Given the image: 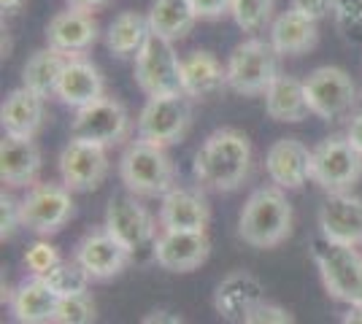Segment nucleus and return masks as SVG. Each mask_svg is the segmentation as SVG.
<instances>
[{
  "label": "nucleus",
  "instance_id": "c03bdc74",
  "mask_svg": "<svg viewBox=\"0 0 362 324\" xmlns=\"http://www.w3.org/2000/svg\"><path fill=\"white\" fill-rule=\"evenodd\" d=\"M341 324H362V303L360 306H349L346 313L341 316Z\"/></svg>",
  "mask_w": 362,
  "mask_h": 324
},
{
  "label": "nucleus",
  "instance_id": "6ab92c4d",
  "mask_svg": "<svg viewBox=\"0 0 362 324\" xmlns=\"http://www.w3.org/2000/svg\"><path fill=\"white\" fill-rule=\"evenodd\" d=\"M311 152L298 138L273 140L265 152V173L271 184L281 186L284 192L300 189L311 181Z\"/></svg>",
  "mask_w": 362,
  "mask_h": 324
},
{
  "label": "nucleus",
  "instance_id": "a211bd4d",
  "mask_svg": "<svg viewBox=\"0 0 362 324\" xmlns=\"http://www.w3.org/2000/svg\"><path fill=\"white\" fill-rule=\"evenodd\" d=\"M151 254H154V263L168 273H192L209 260L211 241L206 232L160 230Z\"/></svg>",
  "mask_w": 362,
  "mask_h": 324
},
{
  "label": "nucleus",
  "instance_id": "79ce46f5",
  "mask_svg": "<svg viewBox=\"0 0 362 324\" xmlns=\"http://www.w3.org/2000/svg\"><path fill=\"white\" fill-rule=\"evenodd\" d=\"M71 8H78V11H98V8H106L111 0H65Z\"/></svg>",
  "mask_w": 362,
  "mask_h": 324
},
{
  "label": "nucleus",
  "instance_id": "7c9ffc66",
  "mask_svg": "<svg viewBox=\"0 0 362 324\" xmlns=\"http://www.w3.org/2000/svg\"><path fill=\"white\" fill-rule=\"evenodd\" d=\"M49 284V289L57 297H74V294L90 292L92 278L84 273V268L76 260H60L46 276H41Z\"/></svg>",
  "mask_w": 362,
  "mask_h": 324
},
{
  "label": "nucleus",
  "instance_id": "f8f14e48",
  "mask_svg": "<svg viewBox=\"0 0 362 324\" xmlns=\"http://www.w3.org/2000/svg\"><path fill=\"white\" fill-rule=\"evenodd\" d=\"M133 73L138 90L146 97L181 92V57L176 54V47L165 38H146L144 49L133 60Z\"/></svg>",
  "mask_w": 362,
  "mask_h": 324
},
{
  "label": "nucleus",
  "instance_id": "c9c22d12",
  "mask_svg": "<svg viewBox=\"0 0 362 324\" xmlns=\"http://www.w3.org/2000/svg\"><path fill=\"white\" fill-rule=\"evenodd\" d=\"M22 230V216H19V200L11 192L3 189L0 195V241H11L16 232Z\"/></svg>",
  "mask_w": 362,
  "mask_h": 324
},
{
  "label": "nucleus",
  "instance_id": "f3484780",
  "mask_svg": "<svg viewBox=\"0 0 362 324\" xmlns=\"http://www.w3.org/2000/svg\"><path fill=\"white\" fill-rule=\"evenodd\" d=\"M319 235L330 244L362 246V198L354 192L327 195L317 214Z\"/></svg>",
  "mask_w": 362,
  "mask_h": 324
},
{
  "label": "nucleus",
  "instance_id": "4be33fe9",
  "mask_svg": "<svg viewBox=\"0 0 362 324\" xmlns=\"http://www.w3.org/2000/svg\"><path fill=\"white\" fill-rule=\"evenodd\" d=\"M106 95V78L100 73V68L84 54V57H68L62 68L60 84H57V100L62 106L78 108L90 106L95 100H100Z\"/></svg>",
  "mask_w": 362,
  "mask_h": 324
},
{
  "label": "nucleus",
  "instance_id": "39448f33",
  "mask_svg": "<svg viewBox=\"0 0 362 324\" xmlns=\"http://www.w3.org/2000/svg\"><path fill=\"white\" fill-rule=\"evenodd\" d=\"M314 263H317L319 278L325 284V292L332 300L360 306L362 303V248L330 244L325 238L314 241L311 246Z\"/></svg>",
  "mask_w": 362,
  "mask_h": 324
},
{
  "label": "nucleus",
  "instance_id": "9d476101",
  "mask_svg": "<svg viewBox=\"0 0 362 324\" xmlns=\"http://www.w3.org/2000/svg\"><path fill=\"white\" fill-rule=\"evenodd\" d=\"M130 133H133L130 111L124 108L122 100L111 97V95H103L100 100L74 111L71 138L92 140L103 149H111V146L124 143L130 138Z\"/></svg>",
  "mask_w": 362,
  "mask_h": 324
},
{
  "label": "nucleus",
  "instance_id": "aec40b11",
  "mask_svg": "<svg viewBox=\"0 0 362 324\" xmlns=\"http://www.w3.org/2000/svg\"><path fill=\"white\" fill-rule=\"evenodd\" d=\"M265 300L262 281L249 270H233L227 273L216 289H214V311L225 322L241 324L249 311H255Z\"/></svg>",
  "mask_w": 362,
  "mask_h": 324
},
{
  "label": "nucleus",
  "instance_id": "2eb2a0df",
  "mask_svg": "<svg viewBox=\"0 0 362 324\" xmlns=\"http://www.w3.org/2000/svg\"><path fill=\"white\" fill-rule=\"evenodd\" d=\"M160 230L176 232H206L211 222V205L200 186L176 184L165 198H160L157 211Z\"/></svg>",
  "mask_w": 362,
  "mask_h": 324
},
{
  "label": "nucleus",
  "instance_id": "7ed1b4c3",
  "mask_svg": "<svg viewBox=\"0 0 362 324\" xmlns=\"http://www.w3.org/2000/svg\"><path fill=\"white\" fill-rule=\"evenodd\" d=\"M119 179L124 192L136 198H165L179 184V173L168 149L151 146L141 138L124 146L119 157Z\"/></svg>",
  "mask_w": 362,
  "mask_h": 324
},
{
  "label": "nucleus",
  "instance_id": "37998d69",
  "mask_svg": "<svg viewBox=\"0 0 362 324\" xmlns=\"http://www.w3.org/2000/svg\"><path fill=\"white\" fill-rule=\"evenodd\" d=\"M25 3L28 0H0V11H3V16H14L25 8Z\"/></svg>",
  "mask_w": 362,
  "mask_h": 324
},
{
  "label": "nucleus",
  "instance_id": "4c0bfd02",
  "mask_svg": "<svg viewBox=\"0 0 362 324\" xmlns=\"http://www.w3.org/2000/svg\"><path fill=\"white\" fill-rule=\"evenodd\" d=\"M289 8L319 25L322 19H327V16H330L332 0H289Z\"/></svg>",
  "mask_w": 362,
  "mask_h": 324
},
{
  "label": "nucleus",
  "instance_id": "2f4dec72",
  "mask_svg": "<svg viewBox=\"0 0 362 324\" xmlns=\"http://www.w3.org/2000/svg\"><path fill=\"white\" fill-rule=\"evenodd\" d=\"M276 0H233L230 16L243 32H259L271 28L276 19Z\"/></svg>",
  "mask_w": 362,
  "mask_h": 324
},
{
  "label": "nucleus",
  "instance_id": "a19ab883",
  "mask_svg": "<svg viewBox=\"0 0 362 324\" xmlns=\"http://www.w3.org/2000/svg\"><path fill=\"white\" fill-rule=\"evenodd\" d=\"M141 324H184L176 316V313H170V311H163V308H157V311H151V313H146L144 316V322Z\"/></svg>",
  "mask_w": 362,
  "mask_h": 324
},
{
  "label": "nucleus",
  "instance_id": "b1692460",
  "mask_svg": "<svg viewBox=\"0 0 362 324\" xmlns=\"http://www.w3.org/2000/svg\"><path fill=\"white\" fill-rule=\"evenodd\" d=\"M227 87V68L209 49H195L181 57V92L192 100H206Z\"/></svg>",
  "mask_w": 362,
  "mask_h": 324
},
{
  "label": "nucleus",
  "instance_id": "ddd939ff",
  "mask_svg": "<svg viewBox=\"0 0 362 324\" xmlns=\"http://www.w3.org/2000/svg\"><path fill=\"white\" fill-rule=\"evenodd\" d=\"M57 170H60V181L74 195L95 192L106 181L108 170H111L108 149L92 143V140L71 138L57 157Z\"/></svg>",
  "mask_w": 362,
  "mask_h": 324
},
{
  "label": "nucleus",
  "instance_id": "6e6552de",
  "mask_svg": "<svg viewBox=\"0 0 362 324\" xmlns=\"http://www.w3.org/2000/svg\"><path fill=\"white\" fill-rule=\"evenodd\" d=\"M362 179V155L349 143L346 136H330L319 140L311 152V181L327 195L351 192Z\"/></svg>",
  "mask_w": 362,
  "mask_h": 324
},
{
  "label": "nucleus",
  "instance_id": "58836bf2",
  "mask_svg": "<svg viewBox=\"0 0 362 324\" xmlns=\"http://www.w3.org/2000/svg\"><path fill=\"white\" fill-rule=\"evenodd\" d=\"M230 3H233V0H189L195 16L203 19V22H214V19L227 16L230 14Z\"/></svg>",
  "mask_w": 362,
  "mask_h": 324
},
{
  "label": "nucleus",
  "instance_id": "a878e982",
  "mask_svg": "<svg viewBox=\"0 0 362 324\" xmlns=\"http://www.w3.org/2000/svg\"><path fill=\"white\" fill-rule=\"evenodd\" d=\"M268 30H271L268 41H271V47L276 49L279 57H300V54H308L319 44L317 22L305 19L292 8L276 14Z\"/></svg>",
  "mask_w": 362,
  "mask_h": 324
},
{
  "label": "nucleus",
  "instance_id": "5701e85b",
  "mask_svg": "<svg viewBox=\"0 0 362 324\" xmlns=\"http://www.w3.org/2000/svg\"><path fill=\"white\" fill-rule=\"evenodd\" d=\"M46 124V97L35 95L28 87H16L6 95L0 106L3 136L11 138H35Z\"/></svg>",
  "mask_w": 362,
  "mask_h": 324
},
{
  "label": "nucleus",
  "instance_id": "cd10ccee",
  "mask_svg": "<svg viewBox=\"0 0 362 324\" xmlns=\"http://www.w3.org/2000/svg\"><path fill=\"white\" fill-rule=\"evenodd\" d=\"M262 97H265V114L271 116L273 122L295 124V122H303L311 114L308 103H305V87H303V81L289 76V73H281V76L276 78Z\"/></svg>",
  "mask_w": 362,
  "mask_h": 324
},
{
  "label": "nucleus",
  "instance_id": "bb28decb",
  "mask_svg": "<svg viewBox=\"0 0 362 324\" xmlns=\"http://www.w3.org/2000/svg\"><path fill=\"white\" fill-rule=\"evenodd\" d=\"M146 19H149L151 35L165 38L170 44L184 41L200 22L189 6V0H151Z\"/></svg>",
  "mask_w": 362,
  "mask_h": 324
},
{
  "label": "nucleus",
  "instance_id": "412c9836",
  "mask_svg": "<svg viewBox=\"0 0 362 324\" xmlns=\"http://www.w3.org/2000/svg\"><path fill=\"white\" fill-rule=\"evenodd\" d=\"M44 168V157L35 138H11L3 136L0 140V181L8 189H30L38 184Z\"/></svg>",
  "mask_w": 362,
  "mask_h": 324
},
{
  "label": "nucleus",
  "instance_id": "0eeeda50",
  "mask_svg": "<svg viewBox=\"0 0 362 324\" xmlns=\"http://www.w3.org/2000/svg\"><path fill=\"white\" fill-rule=\"evenodd\" d=\"M74 192L62 181H38L19 200L22 230L33 232L38 238H49V235L60 232L74 219Z\"/></svg>",
  "mask_w": 362,
  "mask_h": 324
},
{
  "label": "nucleus",
  "instance_id": "20e7f679",
  "mask_svg": "<svg viewBox=\"0 0 362 324\" xmlns=\"http://www.w3.org/2000/svg\"><path fill=\"white\" fill-rule=\"evenodd\" d=\"M227 68V90L241 97H259L268 92L279 71V54L265 38H246L230 52L225 62Z\"/></svg>",
  "mask_w": 362,
  "mask_h": 324
},
{
  "label": "nucleus",
  "instance_id": "c85d7f7f",
  "mask_svg": "<svg viewBox=\"0 0 362 324\" xmlns=\"http://www.w3.org/2000/svg\"><path fill=\"white\" fill-rule=\"evenodd\" d=\"M151 35L149 19L138 11H122L106 28V49L117 60H136V54L144 49L146 38Z\"/></svg>",
  "mask_w": 362,
  "mask_h": 324
},
{
  "label": "nucleus",
  "instance_id": "49530a36",
  "mask_svg": "<svg viewBox=\"0 0 362 324\" xmlns=\"http://www.w3.org/2000/svg\"><path fill=\"white\" fill-rule=\"evenodd\" d=\"M360 248H362V246H360Z\"/></svg>",
  "mask_w": 362,
  "mask_h": 324
},
{
  "label": "nucleus",
  "instance_id": "e433bc0d",
  "mask_svg": "<svg viewBox=\"0 0 362 324\" xmlns=\"http://www.w3.org/2000/svg\"><path fill=\"white\" fill-rule=\"evenodd\" d=\"M241 324H295V319H292V313L284 306L262 300L255 311L246 313V319Z\"/></svg>",
  "mask_w": 362,
  "mask_h": 324
},
{
  "label": "nucleus",
  "instance_id": "a18cd8bd",
  "mask_svg": "<svg viewBox=\"0 0 362 324\" xmlns=\"http://www.w3.org/2000/svg\"><path fill=\"white\" fill-rule=\"evenodd\" d=\"M360 100H362V92H360Z\"/></svg>",
  "mask_w": 362,
  "mask_h": 324
},
{
  "label": "nucleus",
  "instance_id": "72a5a7b5",
  "mask_svg": "<svg viewBox=\"0 0 362 324\" xmlns=\"http://www.w3.org/2000/svg\"><path fill=\"white\" fill-rule=\"evenodd\" d=\"M60 260H62L60 251H57L54 244H49V238H38V241L30 244L28 251H25V268H28L30 276H38V278L46 276Z\"/></svg>",
  "mask_w": 362,
  "mask_h": 324
},
{
  "label": "nucleus",
  "instance_id": "f704fd0d",
  "mask_svg": "<svg viewBox=\"0 0 362 324\" xmlns=\"http://www.w3.org/2000/svg\"><path fill=\"white\" fill-rule=\"evenodd\" d=\"M330 16L344 32H362V0H332Z\"/></svg>",
  "mask_w": 362,
  "mask_h": 324
},
{
  "label": "nucleus",
  "instance_id": "f03ea898",
  "mask_svg": "<svg viewBox=\"0 0 362 324\" xmlns=\"http://www.w3.org/2000/svg\"><path fill=\"white\" fill-rule=\"evenodd\" d=\"M295 211L281 186H257L238 214V238L252 248H276L292 235Z\"/></svg>",
  "mask_w": 362,
  "mask_h": 324
},
{
  "label": "nucleus",
  "instance_id": "423d86ee",
  "mask_svg": "<svg viewBox=\"0 0 362 324\" xmlns=\"http://www.w3.org/2000/svg\"><path fill=\"white\" fill-rule=\"evenodd\" d=\"M189 124H192V97H187L184 92L157 95L146 97L144 108L138 111L136 138L168 149L187 136Z\"/></svg>",
  "mask_w": 362,
  "mask_h": 324
},
{
  "label": "nucleus",
  "instance_id": "393cba45",
  "mask_svg": "<svg viewBox=\"0 0 362 324\" xmlns=\"http://www.w3.org/2000/svg\"><path fill=\"white\" fill-rule=\"evenodd\" d=\"M60 297L49 289L44 278H25L14 292L8 294V308L16 324H54Z\"/></svg>",
  "mask_w": 362,
  "mask_h": 324
},
{
  "label": "nucleus",
  "instance_id": "f257e3e1",
  "mask_svg": "<svg viewBox=\"0 0 362 324\" xmlns=\"http://www.w3.org/2000/svg\"><path fill=\"white\" fill-rule=\"evenodd\" d=\"M252 140L235 127L209 133L192 160V176L200 189L235 192L252 173Z\"/></svg>",
  "mask_w": 362,
  "mask_h": 324
},
{
  "label": "nucleus",
  "instance_id": "4468645a",
  "mask_svg": "<svg viewBox=\"0 0 362 324\" xmlns=\"http://www.w3.org/2000/svg\"><path fill=\"white\" fill-rule=\"evenodd\" d=\"M74 260L92 281H111L133 263V254L100 224L87 230L74 248Z\"/></svg>",
  "mask_w": 362,
  "mask_h": 324
},
{
  "label": "nucleus",
  "instance_id": "dca6fc26",
  "mask_svg": "<svg viewBox=\"0 0 362 324\" xmlns=\"http://www.w3.org/2000/svg\"><path fill=\"white\" fill-rule=\"evenodd\" d=\"M100 38V25L90 11L65 6L46 25V47L65 57H84Z\"/></svg>",
  "mask_w": 362,
  "mask_h": 324
},
{
  "label": "nucleus",
  "instance_id": "ea45409f",
  "mask_svg": "<svg viewBox=\"0 0 362 324\" xmlns=\"http://www.w3.org/2000/svg\"><path fill=\"white\" fill-rule=\"evenodd\" d=\"M349 138V143L357 149L362 155V111H357L351 119H349V127H346V133H344Z\"/></svg>",
  "mask_w": 362,
  "mask_h": 324
},
{
  "label": "nucleus",
  "instance_id": "473e14b6",
  "mask_svg": "<svg viewBox=\"0 0 362 324\" xmlns=\"http://www.w3.org/2000/svg\"><path fill=\"white\" fill-rule=\"evenodd\" d=\"M95 319H98V306L90 292L60 297L54 324H95Z\"/></svg>",
  "mask_w": 362,
  "mask_h": 324
},
{
  "label": "nucleus",
  "instance_id": "9b49d317",
  "mask_svg": "<svg viewBox=\"0 0 362 324\" xmlns=\"http://www.w3.org/2000/svg\"><path fill=\"white\" fill-rule=\"evenodd\" d=\"M103 227H106L122 246L127 248L133 257L144 248H151L157 235H160V222L154 219L149 208L141 203V198L122 192V195H111L106 205V216H103Z\"/></svg>",
  "mask_w": 362,
  "mask_h": 324
},
{
  "label": "nucleus",
  "instance_id": "1a4fd4ad",
  "mask_svg": "<svg viewBox=\"0 0 362 324\" xmlns=\"http://www.w3.org/2000/svg\"><path fill=\"white\" fill-rule=\"evenodd\" d=\"M303 87H305L308 111L325 122H335V119L351 114L354 103L360 100L351 73L338 65L314 68L308 78H303Z\"/></svg>",
  "mask_w": 362,
  "mask_h": 324
},
{
  "label": "nucleus",
  "instance_id": "c756f323",
  "mask_svg": "<svg viewBox=\"0 0 362 324\" xmlns=\"http://www.w3.org/2000/svg\"><path fill=\"white\" fill-rule=\"evenodd\" d=\"M65 62H68V57L54 52V49H35L28 57V62L22 65V87H28L41 97H54Z\"/></svg>",
  "mask_w": 362,
  "mask_h": 324
}]
</instances>
